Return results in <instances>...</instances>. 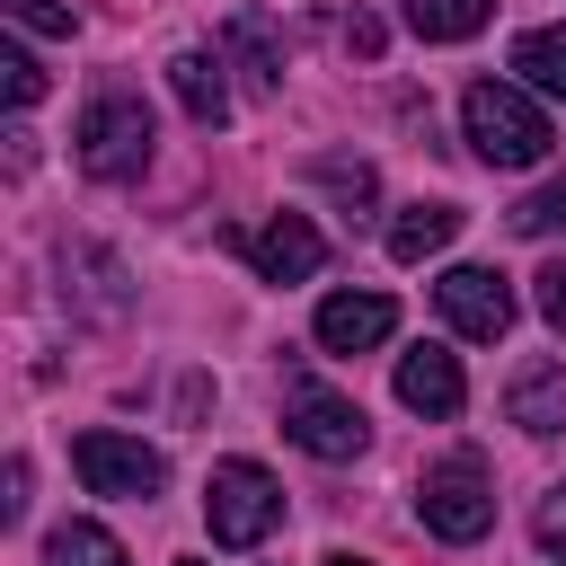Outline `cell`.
<instances>
[{"label":"cell","mask_w":566,"mask_h":566,"mask_svg":"<svg viewBox=\"0 0 566 566\" xmlns=\"http://www.w3.org/2000/svg\"><path fill=\"white\" fill-rule=\"evenodd\" d=\"M168 88H177V106H186V124H203V133H221L230 124V80H221V62L212 53H177L168 62Z\"/></svg>","instance_id":"cell-12"},{"label":"cell","mask_w":566,"mask_h":566,"mask_svg":"<svg viewBox=\"0 0 566 566\" xmlns=\"http://www.w3.org/2000/svg\"><path fill=\"white\" fill-rule=\"evenodd\" d=\"M248 265H256L265 283H310V274L327 265V239H318L310 212H274V221L248 239Z\"/></svg>","instance_id":"cell-10"},{"label":"cell","mask_w":566,"mask_h":566,"mask_svg":"<svg viewBox=\"0 0 566 566\" xmlns=\"http://www.w3.org/2000/svg\"><path fill=\"white\" fill-rule=\"evenodd\" d=\"M513 230H522V239H557V230H566V177L531 186V195L513 203Z\"/></svg>","instance_id":"cell-19"},{"label":"cell","mask_w":566,"mask_h":566,"mask_svg":"<svg viewBox=\"0 0 566 566\" xmlns=\"http://www.w3.org/2000/svg\"><path fill=\"white\" fill-rule=\"evenodd\" d=\"M177 566H212V557H177Z\"/></svg>","instance_id":"cell-27"},{"label":"cell","mask_w":566,"mask_h":566,"mask_svg":"<svg viewBox=\"0 0 566 566\" xmlns=\"http://www.w3.org/2000/svg\"><path fill=\"white\" fill-rule=\"evenodd\" d=\"M310 336H318V354H371V345L398 336V301L389 292H327Z\"/></svg>","instance_id":"cell-8"},{"label":"cell","mask_w":566,"mask_h":566,"mask_svg":"<svg viewBox=\"0 0 566 566\" xmlns=\"http://www.w3.org/2000/svg\"><path fill=\"white\" fill-rule=\"evenodd\" d=\"M433 310H442V327H451V336L495 345V336L513 327V283H504L495 265H451V274L433 283Z\"/></svg>","instance_id":"cell-7"},{"label":"cell","mask_w":566,"mask_h":566,"mask_svg":"<svg viewBox=\"0 0 566 566\" xmlns=\"http://www.w3.org/2000/svg\"><path fill=\"white\" fill-rule=\"evenodd\" d=\"M0 88H9V106H35V97H44V71H35V53H27V44H9V53H0Z\"/></svg>","instance_id":"cell-20"},{"label":"cell","mask_w":566,"mask_h":566,"mask_svg":"<svg viewBox=\"0 0 566 566\" xmlns=\"http://www.w3.org/2000/svg\"><path fill=\"white\" fill-rule=\"evenodd\" d=\"M460 239V203H407L398 221H389V256L398 265H424V256H442Z\"/></svg>","instance_id":"cell-13"},{"label":"cell","mask_w":566,"mask_h":566,"mask_svg":"<svg viewBox=\"0 0 566 566\" xmlns=\"http://www.w3.org/2000/svg\"><path fill=\"white\" fill-rule=\"evenodd\" d=\"M504 416H513L531 442L566 433V363H522V371H513V389H504Z\"/></svg>","instance_id":"cell-11"},{"label":"cell","mask_w":566,"mask_h":566,"mask_svg":"<svg viewBox=\"0 0 566 566\" xmlns=\"http://www.w3.org/2000/svg\"><path fill=\"white\" fill-rule=\"evenodd\" d=\"M460 133H469V150L486 159V168H539L548 159V106L522 88V80H469V97H460Z\"/></svg>","instance_id":"cell-1"},{"label":"cell","mask_w":566,"mask_h":566,"mask_svg":"<svg viewBox=\"0 0 566 566\" xmlns=\"http://www.w3.org/2000/svg\"><path fill=\"white\" fill-rule=\"evenodd\" d=\"M283 433H292L310 460H363V442H371L363 407H354L345 389L310 380V371H292V380H283Z\"/></svg>","instance_id":"cell-6"},{"label":"cell","mask_w":566,"mask_h":566,"mask_svg":"<svg viewBox=\"0 0 566 566\" xmlns=\"http://www.w3.org/2000/svg\"><path fill=\"white\" fill-rule=\"evenodd\" d=\"M531 301H539V318L566 336V256H548V265L531 274Z\"/></svg>","instance_id":"cell-22"},{"label":"cell","mask_w":566,"mask_h":566,"mask_svg":"<svg viewBox=\"0 0 566 566\" xmlns=\"http://www.w3.org/2000/svg\"><path fill=\"white\" fill-rule=\"evenodd\" d=\"M513 80L531 97H566V27H522L513 35Z\"/></svg>","instance_id":"cell-15"},{"label":"cell","mask_w":566,"mask_h":566,"mask_svg":"<svg viewBox=\"0 0 566 566\" xmlns=\"http://www.w3.org/2000/svg\"><path fill=\"white\" fill-rule=\"evenodd\" d=\"M398 407H407V416H433V424L460 416V407H469L460 354H451V345H407V354H398Z\"/></svg>","instance_id":"cell-9"},{"label":"cell","mask_w":566,"mask_h":566,"mask_svg":"<svg viewBox=\"0 0 566 566\" xmlns=\"http://www.w3.org/2000/svg\"><path fill=\"white\" fill-rule=\"evenodd\" d=\"M0 513H9V522L27 513V460H9V495H0Z\"/></svg>","instance_id":"cell-25"},{"label":"cell","mask_w":566,"mask_h":566,"mask_svg":"<svg viewBox=\"0 0 566 566\" xmlns=\"http://www.w3.org/2000/svg\"><path fill=\"white\" fill-rule=\"evenodd\" d=\"M318 566H371V557H354V548H336V557H318Z\"/></svg>","instance_id":"cell-26"},{"label":"cell","mask_w":566,"mask_h":566,"mask_svg":"<svg viewBox=\"0 0 566 566\" xmlns=\"http://www.w3.org/2000/svg\"><path fill=\"white\" fill-rule=\"evenodd\" d=\"M150 106L133 97V88H97L88 106H80V133H71V150H80V168L97 177V186H133L142 168H150Z\"/></svg>","instance_id":"cell-2"},{"label":"cell","mask_w":566,"mask_h":566,"mask_svg":"<svg viewBox=\"0 0 566 566\" xmlns=\"http://www.w3.org/2000/svg\"><path fill=\"white\" fill-rule=\"evenodd\" d=\"M539 548H566V478H557L548 504H539Z\"/></svg>","instance_id":"cell-23"},{"label":"cell","mask_w":566,"mask_h":566,"mask_svg":"<svg viewBox=\"0 0 566 566\" xmlns=\"http://www.w3.org/2000/svg\"><path fill=\"white\" fill-rule=\"evenodd\" d=\"M274 522H283L274 469L265 460H212V478H203V531H212V548H256V539H274Z\"/></svg>","instance_id":"cell-4"},{"label":"cell","mask_w":566,"mask_h":566,"mask_svg":"<svg viewBox=\"0 0 566 566\" xmlns=\"http://www.w3.org/2000/svg\"><path fill=\"white\" fill-rule=\"evenodd\" d=\"M44 566H133V557H124V539L97 531V522H53V531H44Z\"/></svg>","instance_id":"cell-17"},{"label":"cell","mask_w":566,"mask_h":566,"mask_svg":"<svg viewBox=\"0 0 566 566\" xmlns=\"http://www.w3.org/2000/svg\"><path fill=\"white\" fill-rule=\"evenodd\" d=\"M71 469H80L88 495H115V504H150V495L168 486V460H159L142 433H115V424L71 433Z\"/></svg>","instance_id":"cell-5"},{"label":"cell","mask_w":566,"mask_h":566,"mask_svg":"<svg viewBox=\"0 0 566 566\" xmlns=\"http://www.w3.org/2000/svg\"><path fill=\"white\" fill-rule=\"evenodd\" d=\"M416 522H424L433 539H451V548L486 539V531H495V478H486V460H478V451L433 460V469L416 478Z\"/></svg>","instance_id":"cell-3"},{"label":"cell","mask_w":566,"mask_h":566,"mask_svg":"<svg viewBox=\"0 0 566 566\" xmlns=\"http://www.w3.org/2000/svg\"><path fill=\"white\" fill-rule=\"evenodd\" d=\"M9 18H18L27 35H71V27H80L71 0H9Z\"/></svg>","instance_id":"cell-21"},{"label":"cell","mask_w":566,"mask_h":566,"mask_svg":"<svg viewBox=\"0 0 566 566\" xmlns=\"http://www.w3.org/2000/svg\"><path fill=\"white\" fill-rule=\"evenodd\" d=\"M310 186H327L345 212H371V203H380V177H371V159H345V150H318V159H310Z\"/></svg>","instance_id":"cell-18"},{"label":"cell","mask_w":566,"mask_h":566,"mask_svg":"<svg viewBox=\"0 0 566 566\" xmlns=\"http://www.w3.org/2000/svg\"><path fill=\"white\" fill-rule=\"evenodd\" d=\"M486 18H495V0H407V27L424 44H469Z\"/></svg>","instance_id":"cell-16"},{"label":"cell","mask_w":566,"mask_h":566,"mask_svg":"<svg viewBox=\"0 0 566 566\" xmlns=\"http://www.w3.org/2000/svg\"><path fill=\"white\" fill-rule=\"evenodd\" d=\"M221 44L239 53V71H248V88H265V97L283 88V53H274V18H265V9H239V18L221 27Z\"/></svg>","instance_id":"cell-14"},{"label":"cell","mask_w":566,"mask_h":566,"mask_svg":"<svg viewBox=\"0 0 566 566\" xmlns=\"http://www.w3.org/2000/svg\"><path fill=\"white\" fill-rule=\"evenodd\" d=\"M345 53L371 62V53H380V18H345Z\"/></svg>","instance_id":"cell-24"}]
</instances>
